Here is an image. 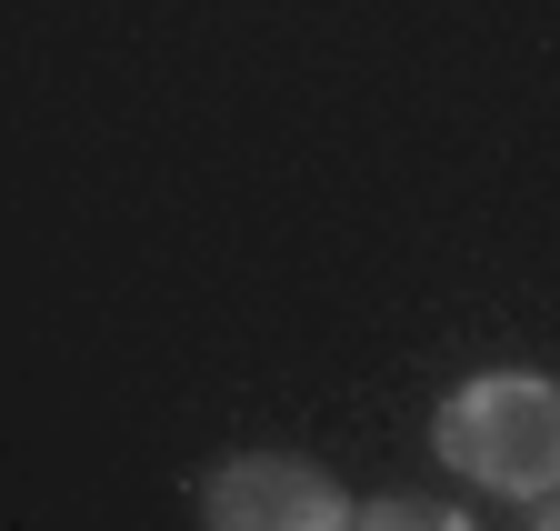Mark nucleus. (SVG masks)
<instances>
[{"instance_id": "obj_1", "label": "nucleus", "mask_w": 560, "mask_h": 531, "mask_svg": "<svg viewBox=\"0 0 560 531\" xmlns=\"http://www.w3.org/2000/svg\"><path fill=\"white\" fill-rule=\"evenodd\" d=\"M431 451L460 482L501 492V501L560 492V381H540V371H470L441 402V422H431Z\"/></svg>"}, {"instance_id": "obj_2", "label": "nucleus", "mask_w": 560, "mask_h": 531, "mask_svg": "<svg viewBox=\"0 0 560 531\" xmlns=\"http://www.w3.org/2000/svg\"><path fill=\"white\" fill-rule=\"evenodd\" d=\"M200 521L210 531H361L350 492L330 472H311V461H291V451L221 461V472L200 482Z\"/></svg>"}, {"instance_id": "obj_3", "label": "nucleus", "mask_w": 560, "mask_h": 531, "mask_svg": "<svg viewBox=\"0 0 560 531\" xmlns=\"http://www.w3.org/2000/svg\"><path fill=\"white\" fill-rule=\"evenodd\" d=\"M361 531H470V521H460L451 501H410V492H400V501H371Z\"/></svg>"}, {"instance_id": "obj_4", "label": "nucleus", "mask_w": 560, "mask_h": 531, "mask_svg": "<svg viewBox=\"0 0 560 531\" xmlns=\"http://www.w3.org/2000/svg\"><path fill=\"white\" fill-rule=\"evenodd\" d=\"M530 531H560V492H540V501H530Z\"/></svg>"}]
</instances>
